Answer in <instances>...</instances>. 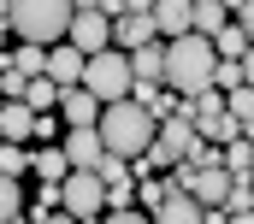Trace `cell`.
Wrapping results in <instances>:
<instances>
[{"label": "cell", "mask_w": 254, "mask_h": 224, "mask_svg": "<svg viewBox=\"0 0 254 224\" xmlns=\"http://www.w3.org/2000/svg\"><path fill=\"white\" fill-rule=\"evenodd\" d=\"M213 42L201 36V30H184V36H166V71H160V83L166 89H178L184 101H190L195 89H207L213 83Z\"/></svg>", "instance_id": "obj_1"}, {"label": "cell", "mask_w": 254, "mask_h": 224, "mask_svg": "<svg viewBox=\"0 0 254 224\" xmlns=\"http://www.w3.org/2000/svg\"><path fill=\"white\" fill-rule=\"evenodd\" d=\"M95 130H101L107 154H125V160H136V154L154 142V112L142 107V101H130V95H119V101H107V107H101Z\"/></svg>", "instance_id": "obj_2"}, {"label": "cell", "mask_w": 254, "mask_h": 224, "mask_svg": "<svg viewBox=\"0 0 254 224\" xmlns=\"http://www.w3.org/2000/svg\"><path fill=\"white\" fill-rule=\"evenodd\" d=\"M71 0H6V24L18 30V42H60L71 30Z\"/></svg>", "instance_id": "obj_3"}, {"label": "cell", "mask_w": 254, "mask_h": 224, "mask_svg": "<svg viewBox=\"0 0 254 224\" xmlns=\"http://www.w3.org/2000/svg\"><path fill=\"white\" fill-rule=\"evenodd\" d=\"M77 83H83V89H89L101 107H107V101H119V95H130V54L107 42L101 54L83 59V77H77Z\"/></svg>", "instance_id": "obj_4"}, {"label": "cell", "mask_w": 254, "mask_h": 224, "mask_svg": "<svg viewBox=\"0 0 254 224\" xmlns=\"http://www.w3.org/2000/svg\"><path fill=\"white\" fill-rule=\"evenodd\" d=\"M60 207H65V219H101V207H107V183H101L95 171L71 166L60 177Z\"/></svg>", "instance_id": "obj_5"}, {"label": "cell", "mask_w": 254, "mask_h": 224, "mask_svg": "<svg viewBox=\"0 0 254 224\" xmlns=\"http://www.w3.org/2000/svg\"><path fill=\"white\" fill-rule=\"evenodd\" d=\"M65 36H71V48H83V54H101V48L113 42V18H107V12H95V6H77Z\"/></svg>", "instance_id": "obj_6"}, {"label": "cell", "mask_w": 254, "mask_h": 224, "mask_svg": "<svg viewBox=\"0 0 254 224\" xmlns=\"http://www.w3.org/2000/svg\"><path fill=\"white\" fill-rule=\"evenodd\" d=\"M101 154H107V142H101V130H95V124H71V130H65V160H71V166L95 171Z\"/></svg>", "instance_id": "obj_7"}, {"label": "cell", "mask_w": 254, "mask_h": 224, "mask_svg": "<svg viewBox=\"0 0 254 224\" xmlns=\"http://www.w3.org/2000/svg\"><path fill=\"white\" fill-rule=\"evenodd\" d=\"M160 30H154V18H148V6H136V12H119L113 18V48H142V42H154Z\"/></svg>", "instance_id": "obj_8"}, {"label": "cell", "mask_w": 254, "mask_h": 224, "mask_svg": "<svg viewBox=\"0 0 254 224\" xmlns=\"http://www.w3.org/2000/svg\"><path fill=\"white\" fill-rule=\"evenodd\" d=\"M54 112H60L65 124H95V118H101V101H95V95H89L83 83H71V89H60Z\"/></svg>", "instance_id": "obj_9"}, {"label": "cell", "mask_w": 254, "mask_h": 224, "mask_svg": "<svg viewBox=\"0 0 254 224\" xmlns=\"http://www.w3.org/2000/svg\"><path fill=\"white\" fill-rule=\"evenodd\" d=\"M83 48H71V42H48V77L60 83V89H71L77 77H83Z\"/></svg>", "instance_id": "obj_10"}, {"label": "cell", "mask_w": 254, "mask_h": 224, "mask_svg": "<svg viewBox=\"0 0 254 224\" xmlns=\"http://www.w3.org/2000/svg\"><path fill=\"white\" fill-rule=\"evenodd\" d=\"M160 71H166V42L160 36L142 42V48H130V89L136 83H160Z\"/></svg>", "instance_id": "obj_11"}, {"label": "cell", "mask_w": 254, "mask_h": 224, "mask_svg": "<svg viewBox=\"0 0 254 224\" xmlns=\"http://www.w3.org/2000/svg\"><path fill=\"white\" fill-rule=\"evenodd\" d=\"M148 18L160 36H184L190 30V0H148Z\"/></svg>", "instance_id": "obj_12"}, {"label": "cell", "mask_w": 254, "mask_h": 224, "mask_svg": "<svg viewBox=\"0 0 254 224\" xmlns=\"http://www.w3.org/2000/svg\"><path fill=\"white\" fill-rule=\"evenodd\" d=\"M219 166L231 171V177H254V130H237V136L225 142V154H219Z\"/></svg>", "instance_id": "obj_13"}, {"label": "cell", "mask_w": 254, "mask_h": 224, "mask_svg": "<svg viewBox=\"0 0 254 224\" xmlns=\"http://www.w3.org/2000/svg\"><path fill=\"white\" fill-rule=\"evenodd\" d=\"M207 42H213V54H219V59H243V54L254 48V36L243 30V24H237V18H225V24H219Z\"/></svg>", "instance_id": "obj_14"}, {"label": "cell", "mask_w": 254, "mask_h": 224, "mask_svg": "<svg viewBox=\"0 0 254 224\" xmlns=\"http://www.w3.org/2000/svg\"><path fill=\"white\" fill-rule=\"evenodd\" d=\"M225 219L231 224H249L254 219V177H231V189H225Z\"/></svg>", "instance_id": "obj_15"}, {"label": "cell", "mask_w": 254, "mask_h": 224, "mask_svg": "<svg viewBox=\"0 0 254 224\" xmlns=\"http://www.w3.org/2000/svg\"><path fill=\"white\" fill-rule=\"evenodd\" d=\"M30 124H36V112L24 101H0V136L6 142H30Z\"/></svg>", "instance_id": "obj_16"}, {"label": "cell", "mask_w": 254, "mask_h": 224, "mask_svg": "<svg viewBox=\"0 0 254 224\" xmlns=\"http://www.w3.org/2000/svg\"><path fill=\"white\" fill-rule=\"evenodd\" d=\"M30 112H54V101H60V83L42 71V77H24V95H18Z\"/></svg>", "instance_id": "obj_17"}, {"label": "cell", "mask_w": 254, "mask_h": 224, "mask_svg": "<svg viewBox=\"0 0 254 224\" xmlns=\"http://www.w3.org/2000/svg\"><path fill=\"white\" fill-rule=\"evenodd\" d=\"M225 18H231V12H225V0H190V30H201V36H213Z\"/></svg>", "instance_id": "obj_18"}, {"label": "cell", "mask_w": 254, "mask_h": 224, "mask_svg": "<svg viewBox=\"0 0 254 224\" xmlns=\"http://www.w3.org/2000/svg\"><path fill=\"white\" fill-rule=\"evenodd\" d=\"M225 107H231V118H237V130H254V83L225 89Z\"/></svg>", "instance_id": "obj_19"}, {"label": "cell", "mask_w": 254, "mask_h": 224, "mask_svg": "<svg viewBox=\"0 0 254 224\" xmlns=\"http://www.w3.org/2000/svg\"><path fill=\"white\" fill-rule=\"evenodd\" d=\"M30 166L42 171V183H60L65 171H71V160H65V148H54V142H48L42 154H30Z\"/></svg>", "instance_id": "obj_20"}, {"label": "cell", "mask_w": 254, "mask_h": 224, "mask_svg": "<svg viewBox=\"0 0 254 224\" xmlns=\"http://www.w3.org/2000/svg\"><path fill=\"white\" fill-rule=\"evenodd\" d=\"M12 219H24V195H18V177L0 171V224H12Z\"/></svg>", "instance_id": "obj_21"}, {"label": "cell", "mask_w": 254, "mask_h": 224, "mask_svg": "<svg viewBox=\"0 0 254 224\" xmlns=\"http://www.w3.org/2000/svg\"><path fill=\"white\" fill-rule=\"evenodd\" d=\"M95 177H101L107 189H113V183H130V160L125 154H101V160H95Z\"/></svg>", "instance_id": "obj_22"}, {"label": "cell", "mask_w": 254, "mask_h": 224, "mask_svg": "<svg viewBox=\"0 0 254 224\" xmlns=\"http://www.w3.org/2000/svg\"><path fill=\"white\" fill-rule=\"evenodd\" d=\"M237 83H249V65L243 59H213V89H237Z\"/></svg>", "instance_id": "obj_23"}, {"label": "cell", "mask_w": 254, "mask_h": 224, "mask_svg": "<svg viewBox=\"0 0 254 224\" xmlns=\"http://www.w3.org/2000/svg\"><path fill=\"white\" fill-rule=\"evenodd\" d=\"M0 171H6V177L30 171V154H24V142H6V136H0Z\"/></svg>", "instance_id": "obj_24"}, {"label": "cell", "mask_w": 254, "mask_h": 224, "mask_svg": "<svg viewBox=\"0 0 254 224\" xmlns=\"http://www.w3.org/2000/svg\"><path fill=\"white\" fill-rule=\"evenodd\" d=\"M101 213H107L113 224H136V219H142V213H136V201H130V207H101Z\"/></svg>", "instance_id": "obj_25"}, {"label": "cell", "mask_w": 254, "mask_h": 224, "mask_svg": "<svg viewBox=\"0 0 254 224\" xmlns=\"http://www.w3.org/2000/svg\"><path fill=\"white\" fill-rule=\"evenodd\" d=\"M243 6H249V0H225V12H243Z\"/></svg>", "instance_id": "obj_26"}, {"label": "cell", "mask_w": 254, "mask_h": 224, "mask_svg": "<svg viewBox=\"0 0 254 224\" xmlns=\"http://www.w3.org/2000/svg\"><path fill=\"white\" fill-rule=\"evenodd\" d=\"M6 30H12V24H0V54H6Z\"/></svg>", "instance_id": "obj_27"}, {"label": "cell", "mask_w": 254, "mask_h": 224, "mask_svg": "<svg viewBox=\"0 0 254 224\" xmlns=\"http://www.w3.org/2000/svg\"><path fill=\"white\" fill-rule=\"evenodd\" d=\"M0 24H6V0H0Z\"/></svg>", "instance_id": "obj_28"}, {"label": "cell", "mask_w": 254, "mask_h": 224, "mask_svg": "<svg viewBox=\"0 0 254 224\" xmlns=\"http://www.w3.org/2000/svg\"><path fill=\"white\" fill-rule=\"evenodd\" d=\"M71 6H95V0H71Z\"/></svg>", "instance_id": "obj_29"}, {"label": "cell", "mask_w": 254, "mask_h": 224, "mask_svg": "<svg viewBox=\"0 0 254 224\" xmlns=\"http://www.w3.org/2000/svg\"><path fill=\"white\" fill-rule=\"evenodd\" d=\"M0 101H6V95H0Z\"/></svg>", "instance_id": "obj_30"}]
</instances>
